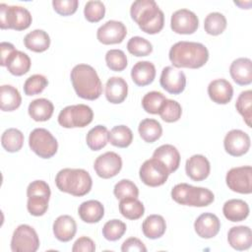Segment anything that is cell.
Instances as JSON below:
<instances>
[{"mask_svg": "<svg viewBox=\"0 0 252 252\" xmlns=\"http://www.w3.org/2000/svg\"><path fill=\"white\" fill-rule=\"evenodd\" d=\"M156 77V67L150 61H139L131 70V78L139 87L152 84Z\"/></svg>", "mask_w": 252, "mask_h": 252, "instance_id": "d4e9b609", "label": "cell"}, {"mask_svg": "<svg viewBox=\"0 0 252 252\" xmlns=\"http://www.w3.org/2000/svg\"><path fill=\"white\" fill-rule=\"evenodd\" d=\"M130 15L133 21L146 33L159 32L164 26L163 12L154 0H137L132 3Z\"/></svg>", "mask_w": 252, "mask_h": 252, "instance_id": "7a4b0ae2", "label": "cell"}, {"mask_svg": "<svg viewBox=\"0 0 252 252\" xmlns=\"http://www.w3.org/2000/svg\"><path fill=\"white\" fill-rule=\"evenodd\" d=\"M55 184L61 192L76 197L87 195L93 186L90 173L82 168H63L55 177Z\"/></svg>", "mask_w": 252, "mask_h": 252, "instance_id": "277c9868", "label": "cell"}, {"mask_svg": "<svg viewBox=\"0 0 252 252\" xmlns=\"http://www.w3.org/2000/svg\"><path fill=\"white\" fill-rule=\"evenodd\" d=\"M228 244L235 250L243 251L251 247L252 231L249 226L238 225L233 226L227 233Z\"/></svg>", "mask_w": 252, "mask_h": 252, "instance_id": "7402d4cb", "label": "cell"}, {"mask_svg": "<svg viewBox=\"0 0 252 252\" xmlns=\"http://www.w3.org/2000/svg\"><path fill=\"white\" fill-rule=\"evenodd\" d=\"M93 109L80 103L64 107L58 115V123L64 128H84L93 121Z\"/></svg>", "mask_w": 252, "mask_h": 252, "instance_id": "ba28073f", "label": "cell"}, {"mask_svg": "<svg viewBox=\"0 0 252 252\" xmlns=\"http://www.w3.org/2000/svg\"><path fill=\"white\" fill-rule=\"evenodd\" d=\"M159 83L161 88L167 93L179 94L186 87V77L182 71L171 66H166L161 71Z\"/></svg>", "mask_w": 252, "mask_h": 252, "instance_id": "e0dca14e", "label": "cell"}, {"mask_svg": "<svg viewBox=\"0 0 252 252\" xmlns=\"http://www.w3.org/2000/svg\"><path fill=\"white\" fill-rule=\"evenodd\" d=\"M29 146L31 150L41 158H50L58 149V143L55 137L44 128L33 129L29 137Z\"/></svg>", "mask_w": 252, "mask_h": 252, "instance_id": "9c48e42d", "label": "cell"}, {"mask_svg": "<svg viewBox=\"0 0 252 252\" xmlns=\"http://www.w3.org/2000/svg\"><path fill=\"white\" fill-rule=\"evenodd\" d=\"M25 46L33 52H43L49 48L50 37L43 30H34L24 38Z\"/></svg>", "mask_w": 252, "mask_h": 252, "instance_id": "4dcf8cb0", "label": "cell"}, {"mask_svg": "<svg viewBox=\"0 0 252 252\" xmlns=\"http://www.w3.org/2000/svg\"><path fill=\"white\" fill-rule=\"evenodd\" d=\"M166 99L164 94L159 92H149L142 98V106L144 110L151 114H158V111Z\"/></svg>", "mask_w": 252, "mask_h": 252, "instance_id": "ee69618b", "label": "cell"}, {"mask_svg": "<svg viewBox=\"0 0 252 252\" xmlns=\"http://www.w3.org/2000/svg\"><path fill=\"white\" fill-rule=\"evenodd\" d=\"M78 214L83 221L87 223H94L98 222L103 218L104 208L99 201L89 200L80 205Z\"/></svg>", "mask_w": 252, "mask_h": 252, "instance_id": "83f0119b", "label": "cell"}, {"mask_svg": "<svg viewBox=\"0 0 252 252\" xmlns=\"http://www.w3.org/2000/svg\"><path fill=\"white\" fill-rule=\"evenodd\" d=\"M48 80L40 74H34L29 77L24 84V93L27 95H35L43 92L47 87Z\"/></svg>", "mask_w": 252, "mask_h": 252, "instance_id": "f6af8a7d", "label": "cell"}, {"mask_svg": "<svg viewBox=\"0 0 252 252\" xmlns=\"http://www.w3.org/2000/svg\"><path fill=\"white\" fill-rule=\"evenodd\" d=\"M108 130L103 125H96L92 128L86 137L88 147L92 151H99L108 143Z\"/></svg>", "mask_w": 252, "mask_h": 252, "instance_id": "d590c367", "label": "cell"}, {"mask_svg": "<svg viewBox=\"0 0 252 252\" xmlns=\"http://www.w3.org/2000/svg\"><path fill=\"white\" fill-rule=\"evenodd\" d=\"M142 230L146 237L158 239L161 237L166 230V223L160 215H151L145 219L142 223Z\"/></svg>", "mask_w": 252, "mask_h": 252, "instance_id": "f546056e", "label": "cell"}, {"mask_svg": "<svg viewBox=\"0 0 252 252\" xmlns=\"http://www.w3.org/2000/svg\"><path fill=\"white\" fill-rule=\"evenodd\" d=\"M84 15L87 21L97 23L103 19L105 15V6L101 1H88L84 8Z\"/></svg>", "mask_w": 252, "mask_h": 252, "instance_id": "7dc6e473", "label": "cell"}, {"mask_svg": "<svg viewBox=\"0 0 252 252\" xmlns=\"http://www.w3.org/2000/svg\"><path fill=\"white\" fill-rule=\"evenodd\" d=\"M171 197L176 203L190 207H207L215 200L211 190L187 183L176 184L171 190Z\"/></svg>", "mask_w": 252, "mask_h": 252, "instance_id": "5b68a950", "label": "cell"}, {"mask_svg": "<svg viewBox=\"0 0 252 252\" xmlns=\"http://www.w3.org/2000/svg\"><path fill=\"white\" fill-rule=\"evenodd\" d=\"M169 60L176 68L198 69L209 60L208 48L194 41H178L169 50Z\"/></svg>", "mask_w": 252, "mask_h": 252, "instance_id": "6da1fadb", "label": "cell"}, {"mask_svg": "<svg viewBox=\"0 0 252 252\" xmlns=\"http://www.w3.org/2000/svg\"><path fill=\"white\" fill-rule=\"evenodd\" d=\"M32 61L28 54L20 50H16L7 62L8 71L14 76H23L31 69Z\"/></svg>", "mask_w": 252, "mask_h": 252, "instance_id": "d6a6232c", "label": "cell"}, {"mask_svg": "<svg viewBox=\"0 0 252 252\" xmlns=\"http://www.w3.org/2000/svg\"><path fill=\"white\" fill-rule=\"evenodd\" d=\"M126 229V224L123 221L113 219L104 223L102 227V235L109 241H116L124 235Z\"/></svg>", "mask_w": 252, "mask_h": 252, "instance_id": "7bdbcfd3", "label": "cell"}, {"mask_svg": "<svg viewBox=\"0 0 252 252\" xmlns=\"http://www.w3.org/2000/svg\"><path fill=\"white\" fill-rule=\"evenodd\" d=\"M169 174L165 164L156 158L145 160L139 170L140 179L150 187H158L164 184Z\"/></svg>", "mask_w": 252, "mask_h": 252, "instance_id": "30bf717a", "label": "cell"}, {"mask_svg": "<svg viewBox=\"0 0 252 252\" xmlns=\"http://www.w3.org/2000/svg\"><path fill=\"white\" fill-rule=\"evenodd\" d=\"M128 94V85L121 77H111L105 84V97L113 104L121 103Z\"/></svg>", "mask_w": 252, "mask_h": 252, "instance_id": "603a6c76", "label": "cell"}, {"mask_svg": "<svg viewBox=\"0 0 252 252\" xmlns=\"http://www.w3.org/2000/svg\"><path fill=\"white\" fill-rule=\"evenodd\" d=\"M51 191L49 185L43 180H34L27 188V209L32 216H43L48 209Z\"/></svg>", "mask_w": 252, "mask_h": 252, "instance_id": "8992f818", "label": "cell"}, {"mask_svg": "<svg viewBox=\"0 0 252 252\" xmlns=\"http://www.w3.org/2000/svg\"><path fill=\"white\" fill-rule=\"evenodd\" d=\"M76 231L77 223L71 216H59L53 222L54 236L61 242H68L73 239Z\"/></svg>", "mask_w": 252, "mask_h": 252, "instance_id": "cb8c5ba5", "label": "cell"}, {"mask_svg": "<svg viewBox=\"0 0 252 252\" xmlns=\"http://www.w3.org/2000/svg\"><path fill=\"white\" fill-rule=\"evenodd\" d=\"M127 34L125 25L120 21L110 20L97 29V40L105 45L121 43Z\"/></svg>", "mask_w": 252, "mask_h": 252, "instance_id": "9a60e30c", "label": "cell"}, {"mask_svg": "<svg viewBox=\"0 0 252 252\" xmlns=\"http://www.w3.org/2000/svg\"><path fill=\"white\" fill-rule=\"evenodd\" d=\"M78 0H53L52 6L54 11L61 16L73 15L78 9Z\"/></svg>", "mask_w": 252, "mask_h": 252, "instance_id": "681fc988", "label": "cell"}, {"mask_svg": "<svg viewBox=\"0 0 252 252\" xmlns=\"http://www.w3.org/2000/svg\"><path fill=\"white\" fill-rule=\"evenodd\" d=\"M94 168L99 177L108 179L119 173L122 168V159L118 154L114 152H106L96 158L94 163Z\"/></svg>", "mask_w": 252, "mask_h": 252, "instance_id": "4fadbf2b", "label": "cell"}, {"mask_svg": "<svg viewBox=\"0 0 252 252\" xmlns=\"http://www.w3.org/2000/svg\"><path fill=\"white\" fill-rule=\"evenodd\" d=\"M71 82L76 94L88 100L98 98L102 93L101 81L94 67L78 64L71 71Z\"/></svg>", "mask_w": 252, "mask_h": 252, "instance_id": "3957f363", "label": "cell"}, {"mask_svg": "<svg viewBox=\"0 0 252 252\" xmlns=\"http://www.w3.org/2000/svg\"><path fill=\"white\" fill-rule=\"evenodd\" d=\"M113 193L117 199H123L128 197L137 198L139 196V189L137 185L131 180L122 179L115 184Z\"/></svg>", "mask_w": 252, "mask_h": 252, "instance_id": "c3c4849f", "label": "cell"}, {"mask_svg": "<svg viewBox=\"0 0 252 252\" xmlns=\"http://www.w3.org/2000/svg\"><path fill=\"white\" fill-rule=\"evenodd\" d=\"M22 102L19 91L11 85H3L0 88V107L3 111H14Z\"/></svg>", "mask_w": 252, "mask_h": 252, "instance_id": "1f68e13d", "label": "cell"}, {"mask_svg": "<svg viewBox=\"0 0 252 252\" xmlns=\"http://www.w3.org/2000/svg\"><path fill=\"white\" fill-rule=\"evenodd\" d=\"M121 251L122 252H135V251L146 252L147 247L145 246V244L139 238L130 237L122 243Z\"/></svg>", "mask_w": 252, "mask_h": 252, "instance_id": "816d5d0a", "label": "cell"}, {"mask_svg": "<svg viewBox=\"0 0 252 252\" xmlns=\"http://www.w3.org/2000/svg\"><path fill=\"white\" fill-rule=\"evenodd\" d=\"M138 131L141 138L147 143H154L162 135V127L160 123L152 118L142 120L139 124Z\"/></svg>", "mask_w": 252, "mask_h": 252, "instance_id": "e575fe53", "label": "cell"}, {"mask_svg": "<svg viewBox=\"0 0 252 252\" xmlns=\"http://www.w3.org/2000/svg\"><path fill=\"white\" fill-rule=\"evenodd\" d=\"M133 141L132 130L125 125L113 127L108 133V142L117 148H127Z\"/></svg>", "mask_w": 252, "mask_h": 252, "instance_id": "8d00e7d4", "label": "cell"}, {"mask_svg": "<svg viewBox=\"0 0 252 252\" xmlns=\"http://www.w3.org/2000/svg\"><path fill=\"white\" fill-rule=\"evenodd\" d=\"M128 51L137 57L148 56L153 51L152 43L141 36H133L127 42Z\"/></svg>", "mask_w": 252, "mask_h": 252, "instance_id": "b9f144b4", "label": "cell"}, {"mask_svg": "<svg viewBox=\"0 0 252 252\" xmlns=\"http://www.w3.org/2000/svg\"><path fill=\"white\" fill-rule=\"evenodd\" d=\"M250 145L249 135L239 129L230 130L223 139L224 150L232 157L243 156L249 151Z\"/></svg>", "mask_w": 252, "mask_h": 252, "instance_id": "2e32d148", "label": "cell"}, {"mask_svg": "<svg viewBox=\"0 0 252 252\" xmlns=\"http://www.w3.org/2000/svg\"><path fill=\"white\" fill-rule=\"evenodd\" d=\"M199 27V19L188 9H180L171 15L170 28L179 34H192Z\"/></svg>", "mask_w": 252, "mask_h": 252, "instance_id": "5bb4252c", "label": "cell"}, {"mask_svg": "<svg viewBox=\"0 0 252 252\" xmlns=\"http://www.w3.org/2000/svg\"><path fill=\"white\" fill-rule=\"evenodd\" d=\"M120 214L128 220H138L145 213V207L143 203L134 197H128L120 199L119 202Z\"/></svg>", "mask_w": 252, "mask_h": 252, "instance_id": "836d02e7", "label": "cell"}, {"mask_svg": "<svg viewBox=\"0 0 252 252\" xmlns=\"http://www.w3.org/2000/svg\"><path fill=\"white\" fill-rule=\"evenodd\" d=\"M153 158L161 160L167 167L169 173L177 170L180 164V154L178 150L169 144L161 145L157 148L153 154Z\"/></svg>", "mask_w": 252, "mask_h": 252, "instance_id": "484cf974", "label": "cell"}, {"mask_svg": "<svg viewBox=\"0 0 252 252\" xmlns=\"http://www.w3.org/2000/svg\"><path fill=\"white\" fill-rule=\"evenodd\" d=\"M94 242L90 237L87 236H82L78 238L72 247L73 252H94Z\"/></svg>", "mask_w": 252, "mask_h": 252, "instance_id": "f907efd6", "label": "cell"}, {"mask_svg": "<svg viewBox=\"0 0 252 252\" xmlns=\"http://www.w3.org/2000/svg\"><path fill=\"white\" fill-rule=\"evenodd\" d=\"M194 228L201 238H213L220 231V221L216 215L212 213H204L196 219Z\"/></svg>", "mask_w": 252, "mask_h": 252, "instance_id": "ac0fdd59", "label": "cell"}, {"mask_svg": "<svg viewBox=\"0 0 252 252\" xmlns=\"http://www.w3.org/2000/svg\"><path fill=\"white\" fill-rule=\"evenodd\" d=\"M32 18L30 11L21 6H8L0 4V28L2 30H27L32 24Z\"/></svg>", "mask_w": 252, "mask_h": 252, "instance_id": "52a82bcc", "label": "cell"}, {"mask_svg": "<svg viewBox=\"0 0 252 252\" xmlns=\"http://www.w3.org/2000/svg\"><path fill=\"white\" fill-rule=\"evenodd\" d=\"M158 114L163 121L167 123H172L180 119L182 114V108L179 102H177L176 100L166 98L163 101L158 111Z\"/></svg>", "mask_w": 252, "mask_h": 252, "instance_id": "60d3db41", "label": "cell"}, {"mask_svg": "<svg viewBox=\"0 0 252 252\" xmlns=\"http://www.w3.org/2000/svg\"><path fill=\"white\" fill-rule=\"evenodd\" d=\"M227 187L236 193L250 194L252 192V167L237 166L229 169L225 176Z\"/></svg>", "mask_w": 252, "mask_h": 252, "instance_id": "7c38bea8", "label": "cell"}, {"mask_svg": "<svg viewBox=\"0 0 252 252\" xmlns=\"http://www.w3.org/2000/svg\"><path fill=\"white\" fill-rule=\"evenodd\" d=\"M226 19L219 12L210 13L204 21V29L208 34L219 35L224 32L226 29Z\"/></svg>", "mask_w": 252, "mask_h": 252, "instance_id": "f35d334b", "label": "cell"}, {"mask_svg": "<svg viewBox=\"0 0 252 252\" xmlns=\"http://www.w3.org/2000/svg\"><path fill=\"white\" fill-rule=\"evenodd\" d=\"M39 247V238L29 224H20L13 232L11 250L13 252H35Z\"/></svg>", "mask_w": 252, "mask_h": 252, "instance_id": "8fae6325", "label": "cell"}, {"mask_svg": "<svg viewBox=\"0 0 252 252\" xmlns=\"http://www.w3.org/2000/svg\"><path fill=\"white\" fill-rule=\"evenodd\" d=\"M234 4L235 5H238L241 9H246V8H244L245 7V5H247V7H249L250 8V5H251V1H248V2H245V3H243V2H234Z\"/></svg>", "mask_w": 252, "mask_h": 252, "instance_id": "db71d44e", "label": "cell"}, {"mask_svg": "<svg viewBox=\"0 0 252 252\" xmlns=\"http://www.w3.org/2000/svg\"><path fill=\"white\" fill-rule=\"evenodd\" d=\"M232 80L239 86H247L252 83V61L246 57H240L232 61L229 67Z\"/></svg>", "mask_w": 252, "mask_h": 252, "instance_id": "ffe728a7", "label": "cell"}, {"mask_svg": "<svg viewBox=\"0 0 252 252\" xmlns=\"http://www.w3.org/2000/svg\"><path fill=\"white\" fill-rule=\"evenodd\" d=\"M222 213L232 222L241 221L249 216V206L241 199H230L223 204Z\"/></svg>", "mask_w": 252, "mask_h": 252, "instance_id": "4316f807", "label": "cell"}, {"mask_svg": "<svg viewBox=\"0 0 252 252\" xmlns=\"http://www.w3.org/2000/svg\"><path fill=\"white\" fill-rule=\"evenodd\" d=\"M24 134L16 128L5 130L1 136V145L9 153L19 152L24 145Z\"/></svg>", "mask_w": 252, "mask_h": 252, "instance_id": "74e56055", "label": "cell"}, {"mask_svg": "<svg viewBox=\"0 0 252 252\" xmlns=\"http://www.w3.org/2000/svg\"><path fill=\"white\" fill-rule=\"evenodd\" d=\"M16 51L15 46L6 41H2L0 43V55H1V66H7V62L12 54Z\"/></svg>", "mask_w": 252, "mask_h": 252, "instance_id": "f5cc1de1", "label": "cell"}, {"mask_svg": "<svg viewBox=\"0 0 252 252\" xmlns=\"http://www.w3.org/2000/svg\"><path fill=\"white\" fill-rule=\"evenodd\" d=\"M105 62L111 71L121 72L127 67V57L120 49H110L105 54Z\"/></svg>", "mask_w": 252, "mask_h": 252, "instance_id": "bcb514c9", "label": "cell"}, {"mask_svg": "<svg viewBox=\"0 0 252 252\" xmlns=\"http://www.w3.org/2000/svg\"><path fill=\"white\" fill-rule=\"evenodd\" d=\"M210 98L218 104L228 103L233 96V88L225 79H216L208 86Z\"/></svg>", "mask_w": 252, "mask_h": 252, "instance_id": "44dd1931", "label": "cell"}, {"mask_svg": "<svg viewBox=\"0 0 252 252\" xmlns=\"http://www.w3.org/2000/svg\"><path fill=\"white\" fill-rule=\"evenodd\" d=\"M54 111L53 103L46 98H36L32 100L28 108L29 115L37 122L47 121Z\"/></svg>", "mask_w": 252, "mask_h": 252, "instance_id": "f1b7e54d", "label": "cell"}, {"mask_svg": "<svg viewBox=\"0 0 252 252\" xmlns=\"http://www.w3.org/2000/svg\"><path fill=\"white\" fill-rule=\"evenodd\" d=\"M186 174L194 181L205 180L211 171L208 158L203 155H193L186 160Z\"/></svg>", "mask_w": 252, "mask_h": 252, "instance_id": "d6986e66", "label": "cell"}, {"mask_svg": "<svg viewBox=\"0 0 252 252\" xmlns=\"http://www.w3.org/2000/svg\"><path fill=\"white\" fill-rule=\"evenodd\" d=\"M236 110L243 117L248 127H251L252 120V91L247 90L238 95L235 103Z\"/></svg>", "mask_w": 252, "mask_h": 252, "instance_id": "ab89813d", "label": "cell"}]
</instances>
